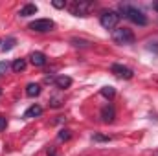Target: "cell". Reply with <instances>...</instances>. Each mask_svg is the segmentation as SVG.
Here are the masks:
<instances>
[{
	"label": "cell",
	"mask_w": 158,
	"mask_h": 156,
	"mask_svg": "<svg viewBox=\"0 0 158 156\" xmlns=\"http://www.w3.org/2000/svg\"><path fill=\"white\" fill-rule=\"evenodd\" d=\"M118 11H119V17L123 15L125 18H129L131 22H134L138 26H145L147 24V17L143 15V11H140L138 7H134L131 4H119Z\"/></svg>",
	"instance_id": "1"
},
{
	"label": "cell",
	"mask_w": 158,
	"mask_h": 156,
	"mask_svg": "<svg viewBox=\"0 0 158 156\" xmlns=\"http://www.w3.org/2000/svg\"><path fill=\"white\" fill-rule=\"evenodd\" d=\"M134 39L136 37H134L132 30H129V28H116L112 31V40L116 44H132Z\"/></svg>",
	"instance_id": "2"
},
{
	"label": "cell",
	"mask_w": 158,
	"mask_h": 156,
	"mask_svg": "<svg viewBox=\"0 0 158 156\" xmlns=\"http://www.w3.org/2000/svg\"><path fill=\"white\" fill-rule=\"evenodd\" d=\"M94 7H96V4H94V2L79 0V2L70 4V13H72V15H76V17H86Z\"/></svg>",
	"instance_id": "3"
},
{
	"label": "cell",
	"mask_w": 158,
	"mask_h": 156,
	"mask_svg": "<svg viewBox=\"0 0 158 156\" xmlns=\"http://www.w3.org/2000/svg\"><path fill=\"white\" fill-rule=\"evenodd\" d=\"M119 22V13L116 11H105V13H101V17H99V24L105 28V30H116V26H118Z\"/></svg>",
	"instance_id": "4"
},
{
	"label": "cell",
	"mask_w": 158,
	"mask_h": 156,
	"mask_svg": "<svg viewBox=\"0 0 158 156\" xmlns=\"http://www.w3.org/2000/svg\"><path fill=\"white\" fill-rule=\"evenodd\" d=\"M53 20H50V18H37V20H33V22H30V30L31 31H37V33H48V31H52L53 30Z\"/></svg>",
	"instance_id": "5"
},
{
	"label": "cell",
	"mask_w": 158,
	"mask_h": 156,
	"mask_svg": "<svg viewBox=\"0 0 158 156\" xmlns=\"http://www.w3.org/2000/svg\"><path fill=\"white\" fill-rule=\"evenodd\" d=\"M110 72L119 79H132V70L131 68H127V66H123V64H112L110 66Z\"/></svg>",
	"instance_id": "6"
},
{
	"label": "cell",
	"mask_w": 158,
	"mask_h": 156,
	"mask_svg": "<svg viewBox=\"0 0 158 156\" xmlns=\"http://www.w3.org/2000/svg\"><path fill=\"white\" fill-rule=\"evenodd\" d=\"M114 117H116V110H114L112 105H105L101 109V119H103V123H112Z\"/></svg>",
	"instance_id": "7"
},
{
	"label": "cell",
	"mask_w": 158,
	"mask_h": 156,
	"mask_svg": "<svg viewBox=\"0 0 158 156\" xmlns=\"http://www.w3.org/2000/svg\"><path fill=\"white\" fill-rule=\"evenodd\" d=\"M30 61H31L33 66H44V64H46V55H44L42 51H33V53L30 55Z\"/></svg>",
	"instance_id": "8"
},
{
	"label": "cell",
	"mask_w": 158,
	"mask_h": 156,
	"mask_svg": "<svg viewBox=\"0 0 158 156\" xmlns=\"http://www.w3.org/2000/svg\"><path fill=\"white\" fill-rule=\"evenodd\" d=\"M53 84H55L57 88L64 90V88H68V86L72 84V79L68 77V76H59V77H55V79H53Z\"/></svg>",
	"instance_id": "9"
},
{
	"label": "cell",
	"mask_w": 158,
	"mask_h": 156,
	"mask_svg": "<svg viewBox=\"0 0 158 156\" xmlns=\"http://www.w3.org/2000/svg\"><path fill=\"white\" fill-rule=\"evenodd\" d=\"M35 13H37V6H35V4H26V6H22L20 11H19L20 17H31V15H35Z\"/></svg>",
	"instance_id": "10"
},
{
	"label": "cell",
	"mask_w": 158,
	"mask_h": 156,
	"mask_svg": "<svg viewBox=\"0 0 158 156\" xmlns=\"http://www.w3.org/2000/svg\"><path fill=\"white\" fill-rule=\"evenodd\" d=\"M39 94H40V84L30 83V84L26 86V96H28V97H35V96H39Z\"/></svg>",
	"instance_id": "11"
},
{
	"label": "cell",
	"mask_w": 158,
	"mask_h": 156,
	"mask_svg": "<svg viewBox=\"0 0 158 156\" xmlns=\"http://www.w3.org/2000/svg\"><path fill=\"white\" fill-rule=\"evenodd\" d=\"M11 70H13L15 74L24 72V70H26V59H15L13 64H11Z\"/></svg>",
	"instance_id": "12"
},
{
	"label": "cell",
	"mask_w": 158,
	"mask_h": 156,
	"mask_svg": "<svg viewBox=\"0 0 158 156\" xmlns=\"http://www.w3.org/2000/svg\"><path fill=\"white\" fill-rule=\"evenodd\" d=\"M15 44H17V39H15V37H7V39L2 40L0 50H2V51H9V50H13V48H15Z\"/></svg>",
	"instance_id": "13"
},
{
	"label": "cell",
	"mask_w": 158,
	"mask_h": 156,
	"mask_svg": "<svg viewBox=\"0 0 158 156\" xmlns=\"http://www.w3.org/2000/svg\"><path fill=\"white\" fill-rule=\"evenodd\" d=\"M42 114V107L40 105H31L26 112H24V117H37Z\"/></svg>",
	"instance_id": "14"
},
{
	"label": "cell",
	"mask_w": 158,
	"mask_h": 156,
	"mask_svg": "<svg viewBox=\"0 0 158 156\" xmlns=\"http://www.w3.org/2000/svg\"><path fill=\"white\" fill-rule=\"evenodd\" d=\"M114 94H116V90H114L112 86H103V88H101V96L107 97V99H112Z\"/></svg>",
	"instance_id": "15"
},
{
	"label": "cell",
	"mask_w": 158,
	"mask_h": 156,
	"mask_svg": "<svg viewBox=\"0 0 158 156\" xmlns=\"http://www.w3.org/2000/svg\"><path fill=\"white\" fill-rule=\"evenodd\" d=\"M70 130H66V129H63V130H59V140L61 142H66V140H70Z\"/></svg>",
	"instance_id": "16"
},
{
	"label": "cell",
	"mask_w": 158,
	"mask_h": 156,
	"mask_svg": "<svg viewBox=\"0 0 158 156\" xmlns=\"http://www.w3.org/2000/svg\"><path fill=\"white\" fill-rule=\"evenodd\" d=\"M7 70H9V63H7V61H2V63H0V76H4Z\"/></svg>",
	"instance_id": "17"
},
{
	"label": "cell",
	"mask_w": 158,
	"mask_h": 156,
	"mask_svg": "<svg viewBox=\"0 0 158 156\" xmlns=\"http://www.w3.org/2000/svg\"><path fill=\"white\" fill-rule=\"evenodd\" d=\"M92 140H94V142H109L110 138H109V136H101V134H94Z\"/></svg>",
	"instance_id": "18"
},
{
	"label": "cell",
	"mask_w": 158,
	"mask_h": 156,
	"mask_svg": "<svg viewBox=\"0 0 158 156\" xmlns=\"http://www.w3.org/2000/svg\"><path fill=\"white\" fill-rule=\"evenodd\" d=\"M6 125H7V119H6V116H0V132L6 129Z\"/></svg>",
	"instance_id": "19"
},
{
	"label": "cell",
	"mask_w": 158,
	"mask_h": 156,
	"mask_svg": "<svg viewBox=\"0 0 158 156\" xmlns=\"http://www.w3.org/2000/svg\"><path fill=\"white\" fill-rule=\"evenodd\" d=\"M52 6H53V7H57V9H61V7H64L66 4H64V2H61V0H55V2H52Z\"/></svg>",
	"instance_id": "20"
},
{
	"label": "cell",
	"mask_w": 158,
	"mask_h": 156,
	"mask_svg": "<svg viewBox=\"0 0 158 156\" xmlns=\"http://www.w3.org/2000/svg\"><path fill=\"white\" fill-rule=\"evenodd\" d=\"M147 50H151V51H156V53H158V42H149Z\"/></svg>",
	"instance_id": "21"
},
{
	"label": "cell",
	"mask_w": 158,
	"mask_h": 156,
	"mask_svg": "<svg viewBox=\"0 0 158 156\" xmlns=\"http://www.w3.org/2000/svg\"><path fill=\"white\" fill-rule=\"evenodd\" d=\"M72 42H74V46H88V42H85V40H77V39H74Z\"/></svg>",
	"instance_id": "22"
},
{
	"label": "cell",
	"mask_w": 158,
	"mask_h": 156,
	"mask_svg": "<svg viewBox=\"0 0 158 156\" xmlns=\"http://www.w3.org/2000/svg\"><path fill=\"white\" fill-rule=\"evenodd\" d=\"M48 154H50V156H59L55 151H53V149H50V151H48Z\"/></svg>",
	"instance_id": "23"
},
{
	"label": "cell",
	"mask_w": 158,
	"mask_h": 156,
	"mask_svg": "<svg viewBox=\"0 0 158 156\" xmlns=\"http://www.w3.org/2000/svg\"><path fill=\"white\" fill-rule=\"evenodd\" d=\"M153 9H155V11H158V2H156V4H153Z\"/></svg>",
	"instance_id": "24"
},
{
	"label": "cell",
	"mask_w": 158,
	"mask_h": 156,
	"mask_svg": "<svg viewBox=\"0 0 158 156\" xmlns=\"http://www.w3.org/2000/svg\"><path fill=\"white\" fill-rule=\"evenodd\" d=\"M0 96H2V88H0Z\"/></svg>",
	"instance_id": "25"
},
{
	"label": "cell",
	"mask_w": 158,
	"mask_h": 156,
	"mask_svg": "<svg viewBox=\"0 0 158 156\" xmlns=\"http://www.w3.org/2000/svg\"><path fill=\"white\" fill-rule=\"evenodd\" d=\"M156 156H158V154H156Z\"/></svg>",
	"instance_id": "26"
}]
</instances>
